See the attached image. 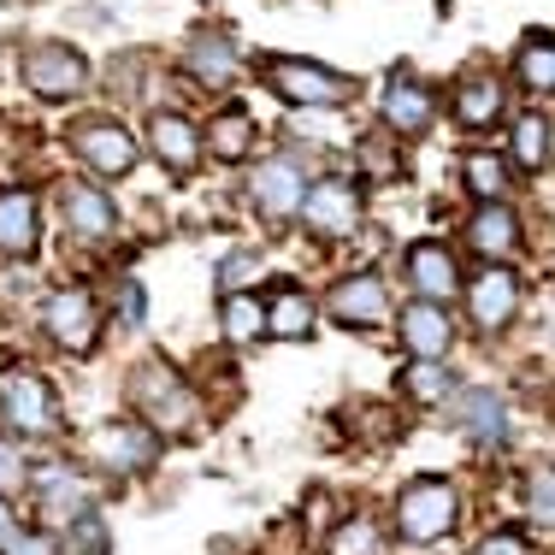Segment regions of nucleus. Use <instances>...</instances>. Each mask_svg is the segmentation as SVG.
Returning <instances> with one entry per match:
<instances>
[{
    "label": "nucleus",
    "instance_id": "nucleus-11",
    "mask_svg": "<svg viewBox=\"0 0 555 555\" xmlns=\"http://www.w3.org/2000/svg\"><path fill=\"white\" fill-rule=\"evenodd\" d=\"M514 308H520V284H514V272L485 267L467 284V313H473V325H479V332H502V325L514 320Z\"/></svg>",
    "mask_w": 555,
    "mask_h": 555
},
{
    "label": "nucleus",
    "instance_id": "nucleus-16",
    "mask_svg": "<svg viewBox=\"0 0 555 555\" xmlns=\"http://www.w3.org/2000/svg\"><path fill=\"white\" fill-rule=\"evenodd\" d=\"M248 190H255V207L267 219H289L301 207V171L289 160H267L255 178H248Z\"/></svg>",
    "mask_w": 555,
    "mask_h": 555
},
{
    "label": "nucleus",
    "instance_id": "nucleus-33",
    "mask_svg": "<svg viewBox=\"0 0 555 555\" xmlns=\"http://www.w3.org/2000/svg\"><path fill=\"white\" fill-rule=\"evenodd\" d=\"M72 538L83 544V555H107V526H101V514H95V508L72 520Z\"/></svg>",
    "mask_w": 555,
    "mask_h": 555
},
{
    "label": "nucleus",
    "instance_id": "nucleus-4",
    "mask_svg": "<svg viewBox=\"0 0 555 555\" xmlns=\"http://www.w3.org/2000/svg\"><path fill=\"white\" fill-rule=\"evenodd\" d=\"M42 325L65 354H89L101 343V313H95V296H89V289H54L48 308H42Z\"/></svg>",
    "mask_w": 555,
    "mask_h": 555
},
{
    "label": "nucleus",
    "instance_id": "nucleus-19",
    "mask_svg": "<svg viewBox=\"0 0 555 555\" xmlns=\"http://www.w3.org/2000/svg\"><path fill=\"white\" fill-rule=\"evenodd\" d=\"M36 491H42V508L54 514V520H77V514H89V485L77 479L72 467H42L36 473Z\"/></svg>",
    "mask_w": 555,
    "mask_h": 555
},
{
    "label": "nucleus",
    "instance_id": "nucleus-26",
    "mask_svg": "<svg viewBox=\"0 0 555 555\" xmlns=\"http://www.w3.org/2000/svg\"><path fill=\"white\" fill-rule=\"evenodd\" d=\"M219 320H224V337H231V343H255L260 332H267V301H255L248 289H243V296H224Z\"/></svg>",
    "mask_w": 555,
    "mask_h": 555
},
{
    "label": "nucleus",
    "instance_id": "nucleus-31",
    "mask_svg": "<svg viewBox=\"0 0 555 555\" xmlns=\"http://www.w3.org/2000/svg\"><path fill=\"white\" fill-rule=\"evenodd\" d=\"M467 190L479 195V202H502V190H508V166L496 160V154H467Z\"/></svg>",
    "mask_w": 555,
    "mask_h": 555
},
{
    "label": "nucleus",
    "instance_id": "nucleus-29",
    "mask_svg": "<svg viewBox=\"0 0 555 555\" xmlns=\"http://www.w3.org/2000/svg\"><path fill=\"white\" fill-rule=\"evenodd\" d=\"M402 390L414 396V402H426V408H438L449 390H455V378H449V366H438V361H414L402 373Z\"/></svg>",
    "mask_w": 555,
    "mask_h": 555
},
{
    "label": "nucleus",
    "instance_id": "nucleus-28",
    "mask_svg": "<svg viewBox=\"0 0 555 555\" xmlns=\"http://www.w3.org/2000/svg\"><path fill=\"white\" fill-rule=\"evenodd\" d=\"M325 555H385V532H378V520L354 514V520H343L337 532H332Z\"/></svg>",
    "mask_w": 555,
    "mask_h": 555
},
{
    "label": "nucleus",
    "instance_id": "nucleus-8",
    "mask_svg": "<svg viewBox=\"0 0 555 555\" xmlns=\"http://www.w3.org/2000/svg\"><path fill=\"white\" fill-rule=\"evenodd\" d=\"M301 219L320 236H349L361 224V190L343 178H320L313 190H301Z\"/></svg>",
    "mask_w": 555,
    "mask_h": 555
},
{
    "label": "nucleus",
    "instance_id": "nucleus-24",
    "mask_svg": "<svg viewBox=\"0 0 555 555\" xmlns=\"http://www.w3.org/2000/svg\"><path fill=\"white\" fill-rule=\"evenodd\" d=\"M248 149H255V118L243 107H224L214 125H207V154H214V160H243Z\"/></svg>",
    "mask_w": 555,
    "mask_h": 555
},
{
    "label": "nucleus",
    "instance_id": "nucleus-13",
    "mask_svg": "<svg viewBox=\"0 0 555 555\" xmlns=\"http://www.w3.org/2000/svg\"><path fill=\"white\" fill-rule=\"evenodd\" d=\"M396 325H402V343L414 349V361H443L449 343H455L449 308H438V301H414V308H402V313H396Z\"/></svg>",
    "mask_w": 555,
    "mask_h": 555
},
{
    "label": "nucleus",
    "instance_id": "nucleus-7",
    "mask_svg": "<svg viewBox=\"0 0 555 555\" xmlns=\"http://www.w3.org/2000/svg\"><path fill=\"white\" fill-rule=\"evenodd\" d=\"M0 414H7V426L18 431V438H48V431L60 426L54 390H48L36 373H18V378L0 385Z\"/></svg>",
    "mask_w": 555,
    "mask_h": 555
},
{
    "label": "nucleus",
    "instance_id": "nucleus-6",
    "mask_svg": "<svg viewBox=\"0 0 555 555\" xmlns=\"http://www.w3.org/2000/svg\"><path fill=\"white\" fill-rule=\"evenodd\" d=\"M72 149H77V160L89 171H101V178H118V171L137 166V137H130L118 118H83V125L72 130Z\"/></svg>",
    "mask_w": 555,
    "mask_h": 555
},
{
    "label": "nucleus",
    "instance_id": "nucleus-34",
    "mask_svg": "<svg viewBox=\"0 0 555 555\" xmlns=\"http://www.w3.org/2000/svg\"><path fill=\"white\" fill-rule=\"evenodd\" d=\"M0 555H60V538H48V532H12Z\"/></svg>",
    "mask_w": 555,
    "mask_h": 555
},
{
    "label": "nucleus",
    "instance_id": "nucleus-10",
    "mask_svg": "<svg viewBox=\"0 0 555 555\" xmlns=\"http://www.w3.org/2000/svg\"><path fill=\"white\" fill-rule=\"evenodd\" d=\"M332 320H337V325H354V332H373V325H385V320H390L385 284H378L373 272L343 278V284L332 289Z\"/></svg>",
    "mask_w": 555,
    "mask_h": 555
},
{
    "label": "nucleus",
    "instance_id": "nucleus-22",
    "mask_svg": "<svg viewBox=\"0 0 555 555\" xmlns=\"http://www.w3.org/2000/svg\"><path fill=\"white\" fill-rule=\"evenodd\" d=\"M502 83L496 77H461V89H455V118L467 130H491L496 118H502Z\"/></svg>",
    "mask_w": 555,
    "mask_h": 555
},
{
    "label": "nucleus",
    "instance_id": "nucleus-14",
    "mask_svg": "<svg viewBox=\"0 0 555 555\" xmlns=\"http://www.w3.org/2000/svg\"><path fill=\"white\" fill-rule=\"evenodd\" d=\"M149 142H154V154H160V166H171V171L202 166V130H195L183 113H154Z\"/></svg>",
    "mask_w": 555,
    "mask_h": 555
},
{
    "label": "nucleus",
    "instance_id": "nucleus-21",
    "mask_svg": "<svg viewBox=\"0 0 555 555\" xmlns=\"http://www.w3.org/2000/svg\"><path fill=\"white\" fill-rule=\"evenodd\" d=\"M36 195L7 190L0 195V255H30L36 248Z\"/></svg>",
    "mask_w": 555,
    "mask_h": 555
},
{
    "label": "nucleus",
    "instance_id": "nucleus-18",
    "mask_svg": "<svg viewBox=\"0 0 555 555\" xmlns=\"http://www.w3.org/2000/svg\"><path fill=\"white\" fill-rule=\"evenodd\" d=\"M431 113H438V101H431L420 83H390L385 89V125H390V137H420V130L431 125Z\"/></svg>",
    "mask_w": 555,
    "mask_h": 555
},
{
    "label": "nucleus",
    "instance_id": "nucleus-1",
    "mask_svg": "<svg viewBox=\"0 0 555 555\" xmlns=\"http://www.w3.org/2000/svg\"><path fill=\"white\" fill-rule=\"evenodd\" d=\"M130 402H137L142 426H149L154 438H183V431H195V420H202L195 390L183 385L166 361H142L137 366V378H130Z\"/></svg>",
    "mask_w": 555,
    "mask_h": 555
},
{
    "label": "nucleus",
    "instance_id": "nucleus-12",
    "mask_svg": "<svg viewBox=\"0 0 555 555\" xmlns=\"http://www.w3.org/2000/svg\"><path fill=\"white\" fill-rule=\"evenodd\" d=\"M408 284L420 289V301H438L449 308V296L461 289V267L443 243H414L408 248Z\"/></svg>",
    "mask_w": 555,
    "mask_h": 555
},
{
    "label": "nucleus",
    "instance_id": "nucleus-27",
    "mask_svg": "<svg viewBox=\"0 0 555 555\" xmlns=\"http://www.w3.org/2000/svg\"><path fill=\"white\" fill-rule=\"evenodd\" d=\"M514 160H520L526 171L550 166V118L544 113H526L520 125H514Z\"/></svg>",
    "mask_w": 555,
    "mask_h": 555
},
{
    "label": "nucleus",
    "instance_id": "nucleus-3",
    "mask_svg": "<svg viewBox=\"0 0 555 555\" xmlns=\"http://www.w3.org/2000/svg\"><path fill=\"white\" fill-rule=\"evenodd\" d=\"M267 83L284 101H296V107H343V101L354 95L349 77L325 72V65H313V60H272L267 65Z\"/></svg>",
    "mask_w": 555,
    "mask_h": 555
},
{
    "label": "nucleus",
    "instance_id": "nucleus-2",
    "mask_svg": "<svg viewBox=\"0 0 555 555\" xmlns=\"http://www.w3.org/2000/svg\"><path fill=\"white\" fill-rule=\"evenodd\" d=\"M455 520H461V496L443 479H414L396 496V532L408 544H438V538L455 532Z\"/></svg>",
    "mask_w": 555,
    "mask_h": 555
},
{
    "label": "nucleus",
    "instance_id": "nucleus-40",
    "mask_svg": "<svg viewBox=\"0 0 555 555\" xmlns=\"http://www.w3.org/2000/svg\"><path fill=\"white\" fill-rule=\"evenodd\" d=\"M18 532V520H12V508H7V496H0V550H7V538Z\"/></svg>",
    "mask_w": 555,
    "mask_h": 555
},
{
    "label": "nucleus",
    "instance_id": "nucleus-17",
    "mask_svg": "<svg viewBox=\"0 0 555 555\" xmlns=\"http://www.w3.org/2000/svg\"><path fill=\"white\" fill-rule=\"evenodd\" d=\"M467 243L479 248L485 260H508L514 248H520V219L502 202H479V214L467 219Z\"/></svg>",
    "mask_w": 555,
    "mask_h": 555
},
{
    "label": "nucleus",
    "instance_id": "nucleus-15",
    "mask_svg": "<svg viewBox=\"0 0 555 555\" xmlns=\"http://www.w3.org/2000/svg\"><path fill=\"white\" fill-rule=\"evenodd\" d=\"M455 426L467 431L473 443H502L508 438V408H502V396L496 390H461L455 396Z\"/></svg>",
    "mask_w": 555,
    "mask_h": 555
},
{
    "label": "nucleus",
    "instance_id": "nucleus-35",
    "mask_svg": "<svg viewBox=\"0 0 555 555\" xmlns=\"http://www.w3.org/2000/svg\"><path fill=\"white\" fill-rule=\"evenodd\" d=\"M361 166H366V178H396V160H390L385 137H366L361 142Z\"/></svg>",
    "mask_w": 555,
    "mask_h": 555
},
{
    "label": "nucleus",
    "instance_id": "nucleus-39",
    "mask_svg": "<svg viewBox=\"0 0 555 555\" xmlns=\"http://www.w3.org/2000/svg\"><path fill=\"white\" fill-rule=\"evenodd\" d=\"M118 301H125V325H137V320H142V289L125 284V296H118Z\"/></svg>",
    "mask_w": 555,
    "mask_h": 555
},
{
    "label": "nucleus",
    "instance_id": "nucleus-38",
    "mask_svg": "<svg viewBox=\"0 0 555 555\" xmlns=\"http://www.w3.org/2000/svg\"><path fill=\"white\" fill-rule=\"evenodd\" d=\"M532 514H538V526H550V467H538L532 473Z\"/></svg>",
    "mask_w": 555,
    "mask_h": 555
},
{
    "label": "nucleus",
    "instance_id": "nucleus-5",
    "mask_svg": "<svg viewBox=\"0 0 555 555\" xmlns=\"http://www.w3.org/2000/svg\"><path fill=\"white\" fill-rule=\"evenodd\" d=\"M24 83H30L42 101H72L77 89L89 83V65H83L77 48L42 42V48H30V54H24Z\"/></svg>",
    "mask_w": 555,
    "mask_h": 555
},
{
    "label": "nucleus",
    "instance_id": "nucleus-9",
    "mask_svg": "<svg viewBox=\"0 0 555 555\" xmlns=\"http://www.w3.org/2000/svg\"><path fill=\"white\" fill-rule=\"evenodd\" d=\"M89 449H95V461L107 473H142V467H154V455H160V438H154L149 426L118 420V426H95Z\"/></svg>",
    "mask_w": 555,
    "mask_h": 555
},
{
    "label": "nucleus",
    "instance_id": "nucleus-30",
    "mask_svg": "<svg viewBox=\"0 0 555 555\" xmlns=\"http://www.w3.org/2000/svg\"><path fill=\"white\" fill-rule=\"evenodd\" d=\"M520 83L532 89V95H550L555 89V48H550L544 30H538V42L520 48Z\"/></svg>",
    "mask_w": 555,
    "mask_h": 555
},
{
    "label": "nucleus",
    "instance_id": "nucleus-37",
    "mask_svg": "<svg viewBox=\"0 0 555 555\" xmlns=\"http://www.w3.org/2000/svg\"><path fill=\"white\" fill-rule=\"evenodd\" d=\"M24 485V461H18V449H12L7 438H0V496L7 491H18Z\"/></svg>",
    "mask_w": 555,
    "mask_h": 555
},
{
    "label": "nucleus",
    "instance_id": "nucleus-25",
    "mask_svg": "<svg viewBox=\"0 0 555 555\" xmlns=\"http://www.w3.org/2000/svg\"><path fill=\"white\" fill-rule=\"evenodd\" d=\"M267 332H272V337H289V343L308 337V332H313V301L301 296V289H284V296L267 308Z\"/></svg>",
    "mask_w": 555,
    "mask_h": 555
},
{
    "label": "nucleus",
    "instance_id": "nucleus-20",
    "mask_svg": "<svg viewBox=\"0 0 555 555\" xmlns=\"http://www.w3.org/2000/svg\"><path fill=\"white\" fill-rule=\"evenodd\" d=\"M65 224H72L77 236H113V224H118V214H113V202L101 190H89V183H72L65 190Z\"/></svg>",
    "mask_w": 555,
    "mask_h": 555
},
{
    "label": "nucleus",
    "instance_id": "nucleus-32",
    "mask_svg": "<svg viewBox=\"0 0 555 555\" xmlns=\"http://www.w3.org/2000/svg\"><path fill=\"white\" fill-rule=\"evenodd\" d=\"M255 278H260V260L255 255H224V267H219V289H224V296H243Z\"/></svg>",
    "mask_w": 555,
    "mask_h": 555
},
{
    "label": "nucleus",
    "instance_id": "nucleus-36",
    "mask_svg": "<svg viewBox=\"0 0 555 555\" xmlns=\"http://www.w3.org/2000/svg\"><path fill=\"white\" fill-rule=\"evenodd\" d=\"M473 555H532V544H526V532H491V538H479Z\"/></svg>",
    "mask_w": 555,
    "mask_h": 555
},
{
    "label": "nucleus",
    "instance_id": "nucleus-23",
    "mask_svg": "<svg viewBox=\"0 0 555 555\" xmlns=\"http://www.w3.org/2000/svg\"><path fill=\"white\" fill-rule=\"evenodd\" d=\"M190 72L202 77L207 89H219V83H231V72H236V42L224 30H202L190 42Z\"/></svg>",
    "mask_w": 555,
    "mask_h": 555
}]
</instances>
